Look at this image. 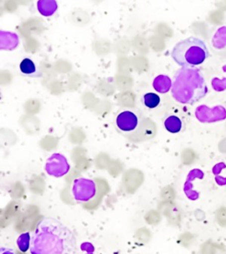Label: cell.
I'll return each instance as SVG.
<instances>
[{
  "mask_svg": "<svg viewBox=\"0 0 226 254\" xmlns=\"http://www.w3.org/2000/svg\"><path fill=\"white\" fill-rule=\"evenodd\" d=\"M76 251L74 232L58 219H43L32 234L31 254H76Z\"/></svg>",
  "mask_w": 226,
  "mask_h": 254,
  "instance_id": "cell-1",
  "label": "cell"
},
{
  "mask_svg": "<svg viewBox=\"0 0 226 254\" xmlns=\"http://www.w3.org/2000/svg\"><path fill=\"white\" fill-rule=\"evenodd\" d=\"M209 93L206 80L197 67H181L175 73L171 95L181 104H195Z\"/></svg>",
  "mask_w": 226,
  "mask_h": 254,
  "instance_id": "cell-2",
  "label": "cell"
},
{
  "mask_svg": "<svg viewBox=\"0 0 226 254\" xmlns=\"http://www.w3.org/2000/svg\"><path fill=\"white\" fill-rule=\"evenodd\" d=\"M171 56L181 67H196L210 58V52L204 41L191 36L177 43Z\"/></svg>",
  "mask_w": 226,
  "mask_h": 254,
  "instance_id": "cell-3",
  "label": "cell"
},
{
  "mask_svg": "<svg viewBox=\"0 0 226 254\" xmlns=\"http://www.w3.org/2000/svg\"><path fill=\"white\" fill-rule=\"evenodd\" d=\"M72 192L74 198L79 202H87L95 197L96 187L93 180L84 178H79L75 180Z\"/></svg>",
  "mask_w": 226,
  "mask_h": 254,
  "instance_id": "cell-4",
  "label": "cell"
},
{
  "mask_svg": "<svg viewBox=\"0 0 226 254\" xmlns=\"http://www.w3.org/2000/svg\"><path fill=\"white\" fill-rule=\"evenodd\" d=\"M195 118L201 123L222 122L226 119V109L223 105H216L212 108L207 105H200L195 110Z\"/></svg>",
  "mask_w": 226,
  "mask_h": 254,
  "instance_id": "cell-5",
  "label": "cell"
},
{
  "mask_svg": "<svg viewBox=\"0 0 226 254\" xmlns=\"http://www.w3.org/2000/svg\"><path fill=\"white\" fill-rule=\"evenodd\" d=\"M45 171L48 175L52 177L61 178L69 172L70 165L65 155L55 153L47 159L45 164Z\"/></svg>",
  "mask_w": 226,
  "mask_h": 254,
  "instance_id": "cell-6",
  "label": "cell"
},
{
  "mask_svg": "<svg viewBox=\"0 0 226 254\" xmlns=\"http://www.w3.org/2000/svg\"><path fill=\"white\" fill-rule=\"evenodd\" d=\"M116 123L121 131H135L138 126V118L132 111H123L117 117Z\"/></svg>",
  "mask_w": 226,
  "mask_h": 254,
  "instance_id": "cell-7",
  "label": "cell"
},
{
  "mask_svg": "<svg viewBox=\"0 0 226 254\" xmlns=\"http://www.w3.org/2000/svg\"><path fill=\"white\" fill-rule=\"evenodd\" d=\"M19 44V37L15 33L0 32V48L4 51H12Z\"/></svg>",
  "mask_w": 226,
  "mask_h": 254,
  "instance_id": "cell-8",
  "label": "cell"
},
{
  "mask_svg": "<svg viewBox=\"0 0 226 254\" xmlns=\"http://www.w3.org/2000/svg\"><path fill=\"white\" fill-rule=\"evenodd\" d=\"M153 87L155 90L161 94H166L167 92L171 90L172 81L171 78L167 75H158L155 77L153 81Z\"/></svg>",
  "mask_w": 226,
  "mask_h": 254,
  "instance_id": "cell-9",
  "label": "cell"
},
{
  "mask_svg": "<svg viewBox=\"0 0 226 254\" xmlns=\"http://www.w3.org/2000/svg\"><path fill=\"white\" fill-rule=\"evenodd\" d=\"M37 9L45 17L52 16L58 9V4L54 0H40L37 2Z\"/></svg>",
  "mask_w": 226,
  "mask_h": 254,
  "instance_id": "cell-10",
  "label": "cell"
},
{
  "mask_svg": "<svg viewBox=\"0 0 226 254\" xmlns=\"http://www.w3.org/2000/svg\"><path fill=\"white\" fill-rule=\"evenodd\" d=\"M164 127L171 133H178L182 130L183 124L181 119L177 116H169L164 120Z\"/></svg>",
  "mask_w": 226,
  "mask_h": 254,
  "instance_id": "cell-11",
  "label": "cell"
},
{
  "mask_svg": "<svg viewBox=\"0 0 226 254\" xmlns=\"http://www.w3.org/2000/svg\"><path fill=\"white\" fill-rule=\"evenodd\" d=\"M212 46L217 50H223L226 48V26L219 28L211 39Z\"/></svg>",
  "mask_w": 226,
  "mask_h": 254,
  "instance_id": "cell-12",
  "label": "cell"
},
{
  "mask_svg": "<svg viewBox=\"0 0 226 254\" xmlns=\"http://www.w3.org/2000/svg\"><path fill=\"white\" fill-rule=\"evenodd\" d=\"M20 71L24 75L36 77L39 75L36 64L30 59H24L20 64Z\"/></svg>",
  "mask_w": 226,
  "mask_h": 254,
  "instance_id": "cell-13",
  "label": "cell"
},
{
  "mask_svg": "<svg viewBox=\"0 0 226 254\" xmlns=\"http://www.w3.org/2000/svg\"><path fill=\"white\" fill-rule=\"evenodd\" d=\"M212 173L215 176V180L217 184L223 187L226 186V163H217L213 169H212Z\"/></svg>",
  "mask_w": 226,
  "mask_h": 254,
  "instance_id": "cell-14",
  "label": "cell"
},
{
  "mask_svg": "<svg viewBox=\"0 0 226 254\" xmlns=\"http://www.w3.org/2000/svg\"><path fill=\"white\" fill-rule=\"evenodd\" d=\"M32 235L29 232H25L23 234L20 235L17 239V246L19 250L22 253H26L30 250L31 246Z\"/></svg>",
  "mask_w": 226,
  "mask_h": 254,
  "instance_id": "cell-15",
  "label": "cell"
},
{
  "mask_svg": "<svg viewBox=\"0 0 226 254\" xmlns=\"http://www.w3.org/2000/svg\"><path fill=\"white\" fill-rule=\"evenodd\" d=\"M222 70L226 75L220 78V77H214L211 80V86L215 91L224 92L226 90V64H225L222 67Z\"/></svg>",
  "mask_w": 226,
  "mask_h": 254,
  "instance_id": "cell-16",
  "label": "cell"
},
{
  "mask_svg": "<svg viewBox=\"0 0 226 254\" xmlns=\"http://www.w3.org/2000/svg\"><path fill=\"white\" fill-rule=\"evenodd\" d=\"M161 103V98L155 93H148L143 96V103L149 109H155Z\"/></svg>",
  "mask_w": 226,
  "mask_h": 254,
  "instance_id": "cell-17",
  "label": "cell"
},
{
  "mask_svg": "<svg viewBox=\"0 0 226 254\" xmlns=\"http://www.w3.org/2000/svg\"><path fill=\"white\" fill-rule=\"evenodd\" d=\"M80 249L86 253V254H95V248L90 243H83L80 246Z\"/></svg>",
  "mask_w": 226,
  "mask_h": 254,
  "instance_id": "cell-18",
  "label": "cell"
},
{
  "mask_svg": "<svg viewBox=\"0 0 226 254\" xmlns=\"http://www.w3.org/2000/svg\"><path fill=\"white\" fill-rule=\"evenodd\" d=\"M0 254H15L13 251L11 249H8V248H4L2 247L1 250H0Z\"/></svg>",
  "mask_w": 226,
  "mask_h": 254,
  "instance_id": "cell-19",
  "label": "cell"
}]
</instances>
